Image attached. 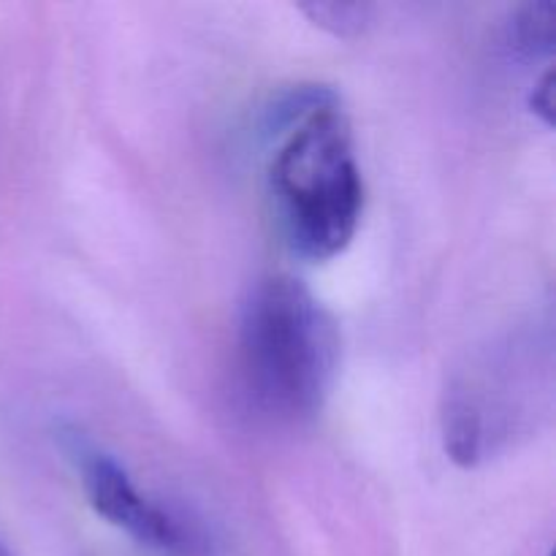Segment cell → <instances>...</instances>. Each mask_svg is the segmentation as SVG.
<instances>
[{
	"instance_id": "obj_4",
	"label": "cell",
	"mask_w": 556,
	"mask_h": 556,
	"mask_svg": "<svg viewBox=\"0 0 556 556\" xmlns=\"http://www.w3.org/2000/svg\"><path fill=\"white\" fill-rule=\"evenodd\" d=\"M514 47L525 54H552L556 41V3L541 0V3L521 5L519 14L510 25Z\"/></svg>"
},
{
	"instance_id": "obj_2",
	"label": "cell",
	"mask_w": 556,
	"mask_h": 556,
	"mask_svg": "<svg viewBox=\"0 0 556 556\" xmlns=\"http://www.w3.org/2000/svg\"><path fill=\"white\" fill-rule=\"evenodd\" d=\"M340 337L329 309L304 282L261 277L239 315L244 389L264 416L299 424L324 407L337 372Z\"/></svg>"
},
{
	"instance_id": "obj_1",
	"label": "cell",
	"mask_w": 556,
	"mask_h": 556,
	"mask_svg": "<svg viewBox=\"0 0 556 556\" xmlns=\"http://www.w3.org/2000/svg\"><path fill=\"white\" fill-rule=\"evenodd\" d=\"M269 193L277 226L293 255L331 261L356 237L364 179L351 119L324 85L286 92L269 112Z\"/></svg>"
},
{
	"instance_id": "obj_7",
	"label": "cell",
	"mask_w": 556,
	"mask_h": 556,
	"mask_svg": "<svg viewBox=\"0 0 556 556\" xmlns=\"http://www.w3.org/2000/svg\"><path fill=\"white\" fill-rule=\"evenodd\" d=\"M0 556H11V554H9V552H5V548H3V546H0Z\"/></svg>"
},
{
	"instance_id": "obj_5",
	"label": "cell",
	"mask_w": 556,
	"mask_h": 556,
	"mask_svg": "<svg viewBox=\"0 0 556 556\" xmlns=\"http://www.w3.org/2000/svg\"><path fill=\"white\" fill-rule=\"evenodd\" d=\"M302 11L315 25L337 38L362 36L364 27L369 25V16H372V5L364 3H309L302 5Z\"/></svg>"
},
{
	"instance_id": "obj_3",
	"label": "cell",
	"mask_w": 556,
	"mask_h": 556,
	"mask_svg": "<svg viewBox=\"0 0 556 556\" xmlns=\"http://www.w3.org/2000/svg\"><path fill=\"white\" fill-rule=\"evenodd\" d=\"M74 456L79 465L81 486H85L87 503L92 505L101 519L123 530L125 535L134 538L136 543H144L152 548H177L182 535H179L177 521L163 514L155 503L144 497L130 481L125 467L114 456L92 448V445H79L74 438Z\"/></svg>"
},
{
	"instance_id": "obj_6",
	"label": "cell",
	"mask_w": 556,
	"mask_h": 556,
	"mask_svg": "<svg viewBox=\"0 0 556 556\" xmlns=\"http://www.w3.org/2000/svg\"><path fill=\"white\" fill-rule=\"evenodd\" d=\"M530 109L546 125L554 123V71L548 68L541 79L535 81L530 92Z\"/></svg>"
}]
</instances>
